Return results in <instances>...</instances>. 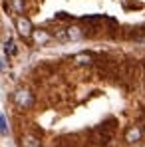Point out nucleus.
Returning <instances> with one entry per match:
<instances>
[{"label":"nucleus","mask_w":145,"mask_h":147,"mask_svg":"<svg viewBox=\"0 0 145 147\" xmlns=\"http://www.w3.org/2000/svg\"><path fill=\"white\" fill-rule=\"evenodd\" d=\"M16 28H18V32H20L22 36H30V32H32V24H30V20L24 18V16H20V18L16 20Z\"/></svg>","instance_id":"obj_1"},{"label":"nucleus","mask_w":145,"mask_h":147,"mask_svg":"<svg viewBox=\"0 0 145 147\" xmlns=\"http://www.w3.org/2000/svg\"><path fill=\"white\" fill-rule=\"evenodd\" d=\"M16 101H18L20 105L28 107V105H30V101H32V96H30V92H26V90H20V92L16 94Z\"/></svg>","instance_id":"obj_2"},{"label":"nucleus","mask_w":145,"mask_h":147,"mask_svg":"<svg viewBox=\"0 0 145 147\" xmlns=\"http://www.w3.org/2000/svg\"><path fill=\"white\" fill-rule=\"evenodd\" d=\"M22 147H40V141L34 135H26L22 137Z\"/></svg>","instance_id":"obj_3"},{"label":"nucleus","mask_w":145,"mask_h":147,"mask_svg":"<svg viewBox=\"0 0 145 147\" xmlns=\"http://www.w3.org/2000/svg\"><path fill=\"white\" fill-rule=\"evenodd\" d=\"M139 137H141V131H139L137 127H131V129L127 131V135H125V139H127L129 143H133V141H137Z\"/></svg>","instance_id":"obj_4"},{"label":"nucleus","mask_w":145,"mask_h":147,"mask_svg":"<svg viewBox=\"0 0 145 147\" xmlns=\"http://www.w3.org/2000/svg\"><path fill=\"white\" fill-rule=\"evenodd\" d=\"M34 40H36L38 44H44V42L50 40V36L46 34V32H42V30H36V32H34Z\"/></svg>","instance_id":"obj_5"},{"label":"nucleus","mask_w":145,"mask_h":147,"mask_svg":"<svg viewBox=\"0 0 145 147\" xmlns=\"http://www.w3.org/2000/svg\"><path fill=\"white\" fill-rule=\"evenodd\" d=\"M68 38H72V40H80V38H82V30H80L78 26H72V28L68 30Z\"/></svg>","instance_id":"obj_6"},{"label":"nucleus","mask_w":145,"mask_h":147,"mask_svg":"<svg viewBox=\"0 0 145 147\" xmlns=\"http://www.w3.org/2000/svg\"><path fill=\"white\" fill-rule=\"evenodd\" d=\"M76 62H78V64H90L92 58H90L88 54H78V56H76Z\"/></svg>","instance_id":"obj_7"},{"label":"nucleus","mask_w":145,"mask_h":147,"mask_svg":"<svg viewBox=\"0 0 145 147\" xmlns=\"http://www.w3.org/2000/svg\"><path fill=\"white\" fill-rule=\"evenodd\" d=\"M0 133L2 135H6L8 133V127H6V119H4V115L0 113Z\"/></svg>","instance_id":"obj_8"},{"label":"nucleus","mask_w":145,"mask_h":147,"mask_svg":"<svg viewBox=\"0 0 145 147\" xmlns=\"http://www.w3.org/2000/svg\"><path fill=\"white\" fill-rule=\"evenodd\" d=\"M6 52H8V54H16V48H14V42H8V44H6Z\"/></svg>","instance_id":"obj_9"},{"label":"nucleus","mask_w":145,"mask_h":147,"mask_svg":"<svg viewBox=\"0 0 145 147\" xmlns=\"http://www.w3.org/2000/svg\"><path fill=\"white\" fill-rule=\"evenodd\" d=\"M14 8H16V10H22V2H20V0H14Z\"/></svg>","instance_id":"obj_10"},{"label":"nucleus","mask_w":145,"mask_h":147,"mask_svg":"<svg viewBox=\"0 0 145 147\" xmlns=\"http://www.w3.org/2000/svg\"><path fill=\"white\" fill-rule=\"evenodd\" d=\"M0 70H4V62L2 60H0Z\"/></svg>","instance_id":"obj_11"}]
</instances>
